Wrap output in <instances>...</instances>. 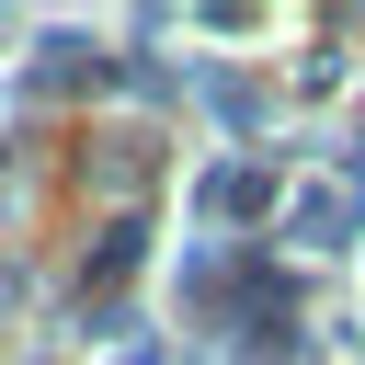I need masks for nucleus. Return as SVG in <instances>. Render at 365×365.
<instances>
[{"instance_id": "nucleus-1", "label": "nucleus", "mask_w": 365, "mask_h": 365, "mask_svg": "<svg viewBox=\"0 0 365 365\" xmlns=\"http://www.w3.org/2000/svg\"><path fill=\"white\" fill-rule=\"evenodd\" d=\"M262 194H274V182H262V171H217V182H205V205H217V217H251V205H262Z\"/></svg>"}]
</instances>
